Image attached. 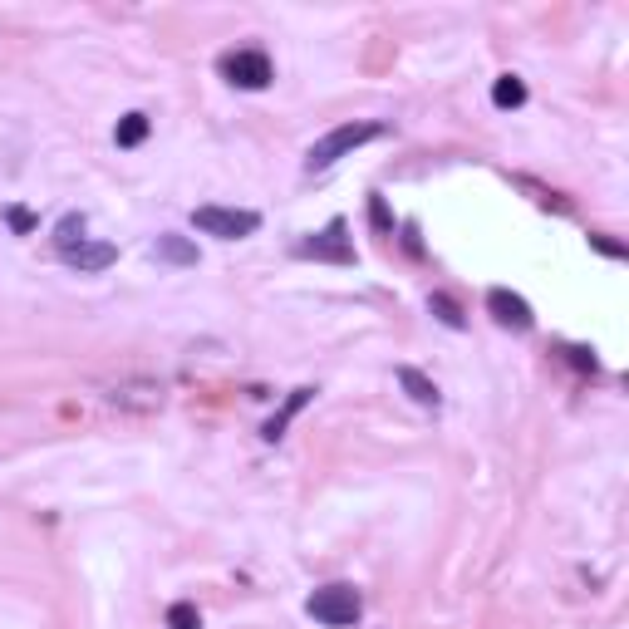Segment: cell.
Returning a JSON list of instances; mask_svg holds the SVG:
<instances>
[{
    "label": "cell",
    "instance_id": "cell-1",
    "mask_svg": "<svg viewBox=\"0 0 629 629\" xmlns=\"http://www.w3.org/2000/svg\"><path fill=\"white\" fill-rule=\"evenodd\" d=\"M374 138H384V123H344V128H330L320 143H310L305 168H310V172L335 168L340 158H349L354 148H364V143H374Z\"/></svg>",
    "mask_w": 629,
    "mask_h": 629
},
{
    "label": "cell",
    "instance_id": "cell-2",
    "mask_svg": "<svg viewBox=\"0 0 629 629\" xmlns=\"http://www.w3.org/2000/svg\"><path fill=\"white\" fill-rule=\"evenodd\" d=\"M305 610H310L320 625L344 629V625H354V620L364 615V600H359V590H354V585L335 580V585H320V590L305 600Z\"/></svg>",
    "mask_w": 629,
    "mask_h": 629
},
{
    "label": "cell",
    "instance_id": "cell-3",
    "mask_svg": "<svg viewBox=\"0 0 629 629\" xmlns=\"http://www.w3.org/2000/svg\"><path fill=\"white\" fill-rule=\"evenodd\" d=\"M192 227L202 231V236H217V241H241V236H251V231L261 227V217L246 212V207H197Z\"/></svg>",
    "mask_w": 629,
    "mask_h": 629
},
{
    "label": "cell",
    "instance_id": "cell-4",
    "mask_svg": "<svg viewBox=\"0 0 629 629\" xmlns=\"http://www.w3.org/2000/svg\"><path fill=\"white\" fill-rule=\"evenodd\" d=\"M295 256H305V261H335V266H354V241H349L344 217H335L330 227L315 231V236H305V241L295 246Z\"/></svg>",
    "mask_w": 629,
    "mask_h": 629
},
{
    "label": "cell",
    "instance_id": "cell-5",
    "mask_svg": "<svg viewBox=\"0 0 629 629\" xmlns=\"http://www.w3.org/2000/svg\"><path fill=\"white\" fill-rule=\"evenodd\" d=\"M222 74H227V84H236V89H266V84L276 79L271 59L261 55V50H231V55L222 59Z\"/></svg>",
    "mask_w": 629,
    "mask_h": 629
},
{
    "label": "cell",
    "instance_id": "cell-6",
    "mask_svg": "<svg viewBox=\"0 0 629 629\" xmlns=\"http://www.w3.org/2000/svg\"><path fill=\"white\" fill-rule=\"evenodd\" d=\"M487 310H492V320L502 325V330H531L536 325V315H531V305L516 295V290H507V286H497V290H487Z\"/></svg>",
    "mask_w": 629,
    "mask_h": 629
},
{
    "label": "cell",
    "instance_id": "cell-7",
    "mask_svg": "<svg viewBox=\"0 0 629 629\" xmlns=\"http://www.w3.org/2000/svg\"><path fill=\"white\" fill-rule=\"evenodd\" d=\"M64 256V266H74L79 276H99V271H109L118 261V246L114 241H79V246H69V251H59Z\"/></svg>",
    "mask_w": 629,
    "mask_h": 629
},
{
    "label": "cell",
    "instance_id": "cell-8",
    "mask_svg": "<svg viewBox=\"0 0 629 629\" xmlns=\"http://www.w3.org/2000/svg\"><path fill=\"white\" fill-rule=\"evenodd\" d=\"M310 399H315V389H310V384H305V389H290V394H286V403H281V408H276V413L266 418L261 438H266V443H281V438H286V428H290V423H295V418H300V413L310 408Z\"/></svg>",
    "mask_w": 629,
    "mask_h": 629
},
{
    "label": "cell",
    "instance_id": "cell-9",
    "mask_svg": "<svg viewBox=\"0 0 629 629\" xmlns=\"http://www.w3.org/2000/svg\"><path fill=\"white\" fill-rule=\"evenodd\" d=\"M109 403H114V408L153 413V408H163V389H158V384H143V379H128V384H114V389H109Z\"/></svg>",
    "mask_w": 629,
    "mask_h": 629
},
{
    "label": "cell",
    "instance_id": "cell-10",
    "mask_svg": "<svg viewBox=\"0 0 629 629\" xmlns=\"http://www.w3.org/2000/svg\"><path fill=\"white\" fill-rule=\"evenodd\" d=\"M394 379H399V384H403V394H408V399L418 403V408H438V403H443V394H438V384H433L428 374H418L413 364H399V369H394Z\"/></svg>",
    "mask_w": 629,
    "mask_h": 629
},
{
    "label": "cell",
    "instance_id": "cell-11",
    "mask_svg": "<svg viewBox=\"0 0 629 629\" xmlns=\"http://www.w3.org/2000/svg\"><path fill=\"white\" fill-rule=\"evenodd\" d=\"M153 256L168 261V266H197V246H192L187 236H177V231H163V236L153 241Z\"/></svg>",
    "mask_w": 629,
    "mask_h": 629
},
{
    "label": "cell",
    "instance_id": "cell-12",
    "mask_svg": "<svg viewBox=\"0 0 629 629\" xmlns=\"http://www.w3.org/2000/svg\"><path fill=\"white\" fill-rule=\"evenodd\" d=\"M148 128H153L148 114H123L118 118V128H114V143L118 148H138V143L148 138Z\"/></svg>",
    "mask_w": 629,
    "mask_h": 629
},
{
    "label": "cell",
    "instance_id": "cell-13",
    "mask_svg": "<svg viewBox=\"0 0 629 629\" xmlns=\"http://www.w3.org/2000/svg\"><path fill=\"white\" fill-rule=\"evenodd\" d=\"M492 104H497V109H521V104H526V84H521L516 74H502V79L492 84Z\"/></svg>",
    "mask_w": 629,
    "mask_h": 629
},
{
    "label": "cell",
    "instance_id": "cell-14",
    "mask_svg": "<svg viewBox=\"0 0 629 629\" xmlns=\"http://www.w3.org/2000/svg\"><path fill=\"white\" fill-rule=\"evenodd\" d=\"M168 629H202L197 605H192V600H177V605H168Z\"/></svg>",
    "mask_w": 629,
    "mask_h": 629
},
{
    "label": "cell",
    "instance_id": "cell-15",
    "mask_svg": "<svg viewBox=\"0 0 629 629\" xmlns=\"http://www.w3.org/2000/svg\"><path fill=\"white\" fill-rule=\"evenodd\" d=\"M79 241H89V236H84V217H64L59 231H55V246L59 251H69V246H79Z\"/></svg>",
    "mask_w": 629,
    "mask_h": 629
},
{
    "label": "cell",
    "instance_id": "cell-16",
    "mask_svg": "<svg viewBox=\"0 0 629 629\" xmlns=\"http://www.w3.org/2000/svg\"><path fill=\"white\" fill-rule=\"evenodd\" d=\"M428 310H433V315H438L448 330H462V310L448 300V295H433V300H428Z\"/></svg>",
    "mask_w": 629,
    "mask_h": 629
},
{
    "label": "cell",
    "instance_id": "cell-17",
    "mask_svg": "<svg viewBox=\"0 0 629 629\" xmlns=\"http://www.w3.org/2000/svg\"><path fill=\"white\" fill-rule=\"evenodd\" d=\"M590 246H595V251H605V256H615V261H625V246H620V241H610V236H590Z\"/></svg>",
    "mask_w": 629,
    "mask_h": 629
},
{
    "label": "cell",
    "instance_id": "cell-18",
    "mask_svg": "<svg viewBox=\"0 0 629 629\" xmlns=\"http://www.w3.org/2000/svg\"><path fill=\"white\" fill-rule=\"evenodd\" d=\"M369 212H374V227H379V231L394 227V222H389V207H384V197H374V202H369Z\"/></svg>",
    "mask_w": 629,
    "mask_h": 629
},
{
    "label": "cell",
    "instance_id": "cell-19",
    "mask_svg": "<svg viewBox=\"0 0 629 629\" xmlns=\"http://www.w3.org/2000/svg\"><path fill=\"white\" fill-rule=\"evenodd\" d=\"M5 217H10V227H15V231H30V227H35V217H30L25 207H10Z\"/></svg>",
    "mask_w": 629,
    "mask_h": 629
},
{
    "label": "cell",
    "instance_id": "cell-20",
    "mask_svg": "<svg viewBox=\"0 0 629 629\" xmlns=\"http://www.w3.org/2000/svg\"><path fill=\"white\" fill-rule=\"evenodd\" d=\"M566 359H571L575 369H590V374H595V354H590V349H566Z\"/></svg>",
    "mask_w": 629,
    "mask_h": 629
}]
</instances>
